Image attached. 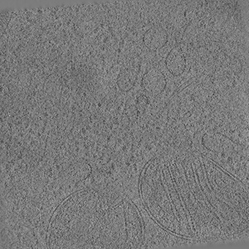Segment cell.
<instances>
[{"instance_id":"1","label":"cell","mask_w":249,"mask_h":249,"mask_svg":"<svg viewBox=\"0 0 249 249\" xmlns=\"http://www.w3.org/2000/svg\"><path fill=\"white\" fill-rule=\"evenodd\" d=\"M126 241L124 249H141L144 238V224L138 207L127 197L124 198Z\"/></svg>"},{"instance_id":"2","label":"cell","mask_w":249,"mask_h":249,"mask_svg":"<svg viewBox=\"0 0 249 249\" xmlns=\"http://www.w3.org/2000/svg\"><path fill=\"white\" fill-rule=\"evenodd\" d=\"M196 57L188 56L179 46L173 47L164 58V68H160L165 76L171 81L180 79L184 74L191 72V68L195 63Z\"/></svg>"},{"instance_id":"3","label":"cell","mask_w":249,"mask_h":249,"mask_svg":"<svg viewBox=\"0 0 249 249\" xmlns=\"http://www.w3.org/2000/svg\"><path fill=\"white\" fill-rule=\"evenodd\" d=\"M142 71V58L138 54H131L124 59L116 78V87L121 93H129L133 90L141 82L139 78Z\"/></svg>"},{"instance_id":"4","label":"cell","mask_w":249,"mask_h":249,"mask_svg":"<svg viewBox=\"0 0 249 249\" xmlns=\"http://www.w3.org/2000/svg\"><path fill=\"white\" fill-rule=\"evenodd\" d=\"M142 91L149 98L157 99L167 89L168 79L164 71L157 65L148 67L142 74L140 82Z\"/></svg>"},{"instance_id":"5","label":"cell","mask_w":249,"mask_h":249,"mask_svg":"<svg viewBox=\"0 0 249 249\" xmlns=\"http://www.w3.org/2000/svg\"><path fill=\"white\" fill-rule=\"evenodd\" d=\"M169 40V34L162 25L151 26L143 35V44L152 53L161 50L166 45Z\"/></svg>"}]
</instances>
